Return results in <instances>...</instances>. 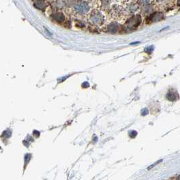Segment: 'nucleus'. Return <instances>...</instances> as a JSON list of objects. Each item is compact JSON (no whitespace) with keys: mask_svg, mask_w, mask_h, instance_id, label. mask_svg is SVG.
<instances>
[{"mask_svg":"<svg viewBox=\"0 0 180 180\" xmlns=\"http://www.w3.org/2000/svg\"><path fill=\"white\" fill-rule=\"evenodd\" d=\"M140 22H141V18L139 16H133L127 22L125 28L126 30H133L139 26Z\"/></svg>","mask_w":180,"mask_h":180,"instance_id":"f257e3e1","label":"nucleus"},{"mask_svg":"<svg viewBox=\"0 0 180 180\" xmlns=\"http://www.w3.org/2000/svg\"><path fill=\"white\" fill-rule=\"evenodd\" d=\"M74 10L80 14H85L89 10V6L86 2L79 1L74 5Z\"/></svg>","mask_w":180,"mask_h":180,"instance_id":"f03ea898","label":"nucleus"},{"mask_svg":"<svg viewBox=\"0 0 180 180\" xmlns=\"http://www.w3.org/2000/svg\"><path fill=\"white\" fill-rule=\"evenodd\" d=\"M90 21L94 25H100L103 22V17L102 14L98 11H94L90 16Z\"/></svg>","mask_w":180,"mask_h":180,"instance_id":"7ed1b4c3","label":"nucleus"},{"mask_svg":"<svg viewBox=\"0 0 180 180\" xmlns=\"http://www.w3.org/2000/svg\"><path fill=\"white\" fill-rule=\"evenodd\" d=\"M34 4L35 7L41 10H45V8L47 7V4L44 0H35Z\"/></svg>","mask_w":180,"mask_h":180,"instance_id":"20e7f679","label":"nucleus"},{"mask_svg":"<svg viewBox=\"0 0 180 180\" xmlns=\"http://www.w3.org/2000/svg\"><path fill=\"white\" fill-rule=\"evenodd\" d=\"M162 14L161 13H154L152 15L149 17V20H150V22L151 23H154V22H157L161 21L162 18Z\"/></svg>","mask_w":180,"mask_h":180,"instance_id":"39448f33","label":"nucleus"},{"mask_svg":"<svg viewBox=\"0 0 180 180\" xmlns=\"http://www.w3.org/2000/svg\"><path fill=\"white\" fill-rule=\"evenodd\" d=\"M167 98L170 101H175L178 98V94H177V93L175 91L170 90V91L167 93Z\"/></svg>","mask_w":180,"mask_h":180,"instance_id":"423d86ee","label":"nucleus"},{"mask_svg":"<svg viewBox=\"0 0 180 180\" xmlns=\"http://www.w3.org/2000/svg\"><path fill=\"white\" fill-rule=\"evenodd\" d=\"M52 18L55 21L58 22V23H62V22L64 21V16L62 13L60 12L55 13L52 16Z\"/></svg>","mask_w":180,"mask_h":180,"instance_id":"0eeeda50","label":"nucleus"},{"mask_svg":"<svg viewBox=\"0 0 180 180\" xmlns=\"http://www.w3.org/2000/svg\"><path fill=\"white\" fill-rule=\"evenodd\" d=\"M129 135H130L131 137L134 138L136 135H137V132H136L135 131H130V133H129Z\"/></svg>","mask_w":180,"mask_h":180,"instance_id":"6e6552de","label":"nucleus"},{"mask_svg":"<svg viewBox=\"0 0 180 180\" xmlns=\"http://www.w3.org/2000/svg\"><path fill=\"white\" fill-rule=\"evenodd\" d=\"M148 113V110H147L146 108H144V109H143L142 111V116L146 115Z\"/></svg>","mask_w":180,"mask_h":180,"instance_id":"1a4fd4ad","label":"nucleus"},{"mask_svg":"<svg viewBox=\"0 0 180 180\" xmlns=\"http://www.w3.org/2000/svg\"><path fill=\"white\" fill-rule=\"evenodd\" d=\"M162 160L161 159V160H160V161H157V162H155V163H154V164H152V165H151V166H150V167H149L148 168V170H150V169H152V167H154V166L156 165V164H159V162H162Z\"/></svg>","mask_w":180,"mask_h":180,"instance_id":"9d476101","label":"nucleus"},{"mask_svg":"<svg viewBox=\"0 0 180 180\" xmlns=\"http://www.w3.org/2000/svg\"><path fill=\"white\" fill-rule=\"evenodd\" d=\"M141 1L142 2H144V3H148V2L150 1V0H141Z\"/></svg>","mask_w":180,"mask_h":180,"instance_id":"9b49d317","label":"nucleus"},{"mask_svg":"<svg viewBox=\"0 0 180 180\" xmlns=\"http://www.w3.org/2000/svg\"><path fill=\"white\" fill-rule=\"evenodd\" d=\"M139 41H137V42H134V43H131V45H134V44H137V43H139Z\"/></svg>","mask_w":180,"mask_h":180,"instance_id":"f8f14e48","label":"nucleus"},{"mask_svg":"<svg viewBox=\"0 0 180 180\" xmlns=\"http://www.w3.org/2000/svg\"><path fill=\"white\" fill-rule=\"evenodd\" d=\"M176 179H179V180H180V175H179L178 177H177Z\"/></svg>","mask_w":180,"mask_h":180,"instance_id":"ddd939ff","label":"nucleus"}]
</instances>
